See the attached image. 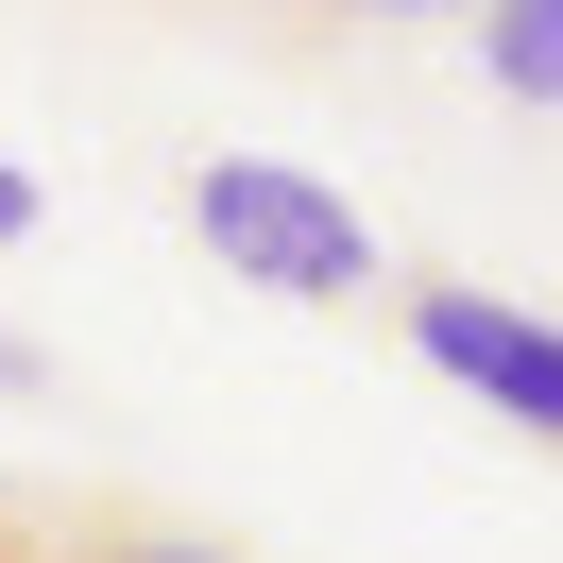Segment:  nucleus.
<instances>
[{
  "mask_svg": "<svg viewBox=\"0 0 563 563\" xmlns=\"http://www.w3.org/2000/svg\"><path fill=\"white\" fill-rule=\"evenodd\" d=\"M188 240L240 290H274V308H358V290H376V222L324 172H290V154H206V172H188Z\"/></svg>",
  "mask_w": 563,
  "mask_h": 563,
  "instance_id": "f257e3e1",
  "label": "nucleus"
},
{
  "mask_svg": "<svg viewBox=\"0 0 563 563\" xmlns=\"http://www.w3.org/2000/svg\"><path fill=\"white\" fill-rule=\"evenodd\" d=\"M410 358H427L444 393H478L495 427L563 444V324H547V308H495V290H410Z\"/></svg>",
  "mask_w": 563,
  "mask_h": 563,
  "instance_id": "f03ea898",
  "label": "nucleus"
},
{
  "mask_svg": "<svg viewBox=\"0 0 563 563\" xmlns=\"http://www.w3.org/2000/svg\"><path fill=\"white\" fill-rule=\"evenodd\" d=\"M478 69H495V103H563V0H495Z\"/></svg>",
  "mask_w": 563,
  "mask_h": 563,
  "instance_id": "7ed1b4c3",
  "label": "nucleus"
},
{
  "mask_svg": "<svg viewBox=\"0 0 563 563\" xmlns=\"http://www.w3.org/2000/svg\"><path fill=\"white\" fill-rule=\"evenodd\" d=\"M86 563H222V547H86Z\"/></svg>",
  "mask_w": 563,
  "mask_h": 563,
  "instance_id": "39448f33",
  "label": "nucleus"
},
{
  "mask_svg": "<svg viewBox=\"0 0 563 563\" xmlns=\"http://www.w3.org/2000/svg\"><path fill=\"white\" fill-rule=\"evenodd\" d=\"M393 18H444V0H393Z\"/></svg>",
  "mask_w": 563,
  "mask_h": 563,
  "instance_id": "0eeeda50",
  "label": "nucleus"
},
{
  "mask_svg": "<svg viewBox=\"0 0 563 563\" xmlns=\"http://www.w3.org/2000/svg\"><path fill=\"white\" fill-rule=\"evenodd\" d=\"M35 240V172H18V154H0V256Z\"/></svg>",
  "mask_w": 563,
  "mask_h": 563,
  "instance_id": "20e7f679",
  "label": "nucleus"
},
{
  "mask_svg": "<svg viewBox=\"0 0 563 563\" xmlns=\"http://www.w3.org/2000/svg\"><path fill=\"white\" fill-rule=\"evenodd\" d=\"M0 393H52V376H35V342H0Z\"/></svg>",
  "mask_w": 563,
  "mask_h": 563,
  "instance_id": "423d86ee",
  "label": "nucleus"
}]
</instances>
